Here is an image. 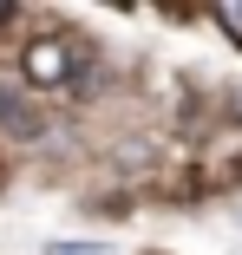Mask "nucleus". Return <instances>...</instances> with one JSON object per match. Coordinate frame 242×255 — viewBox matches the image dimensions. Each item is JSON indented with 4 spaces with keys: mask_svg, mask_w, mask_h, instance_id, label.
<instances>
[{
    "mask_svg": "<svg viewBox=\"0 0 242 255\" xmlns=\"http://www.w3.org/2000/svg\"><path fill=\"white\" fill-rule=\"evenodd\" d=\"M20 72H26V85H66L72 79V39H33Z\"/></svg>",
    "mask_w": 242,
    "mask_h": 255,
    "instance_id": "1",
    "label": "nucleus"
},
{
    "mask_svg": "<svg viewBox=\"0 0 242 255\" xmlns=\"http://www.w3.org/2000/svg\"><path fill=\"white\" fill-rule=\"evenodd\" d=\"M0 118H7L20 137H33V131H39V118H26V112H20V92H13V85H0Z\"/></svg>",
    "mask_w": 242,
    "mask_h": 255,
    "instance_id": "2",
    "label": "nucleus"
},
{
    "mask_svg": "<svg viewBox=\"0 0 242 255\" xmlns=\"http://www.w3.org/2000/svg\"><path fill=\"white\" fill-rule=\"evenodd\" d=\"M216 26H223L229 39H242V0H223V7H216Z\"/></svg>",
    "mask_w": 242,
    "mask_h": 255,
    "instance_id": "3",
    "label": "nucleus"
},
{
    "mask_svg": "<svg viewBox=\"0 0 242 255\" xmlns=\"http://www.w3.org/2000/svg\"><path fill=\"white\" fill-rule=\"evenodd\" d=\"M46 255H99V249H92V242H53Z\"/></svg>",
    "mask_w": 242,
    "mask_h": 255,
    "instance_id": "4",
    "label": "nucleus"
},
{
    "mask_svg": "<svg viewBox=\"0 0 242 255\" xmlns=\"http://www.w3.org/2000/svg\"><path fill=\"white\" fill-rule=\"evenodd\" d=\"M7 20H13V7H0V26H7Z\"/></svg>",
    "mask_w": 242,
    "mask_h": 255,
    "instance_id": "5",
    "label": "nucleus"
}]
</instances>
